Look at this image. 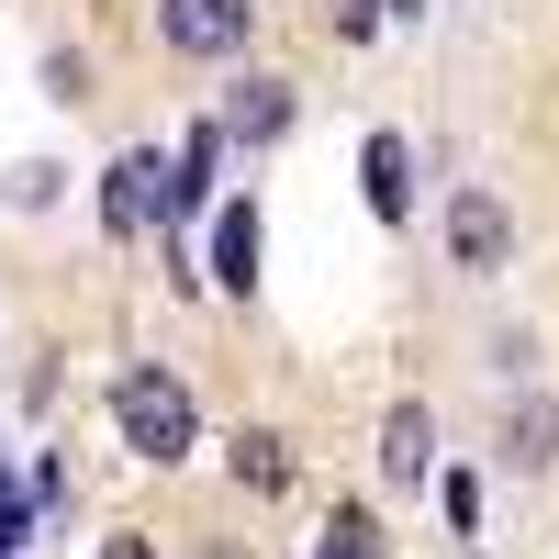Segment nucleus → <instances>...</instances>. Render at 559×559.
<instances>
[{
	"instance_id": "obj_1",
	"label": "nucleus",
	"mask_w": 559,
	"mask_h": 559,
	"mask_svg": "<svg viewBox=\"0 0 559 559\" xmlns=\"http://www.w3.org/2000/svg\"><path fill=\"white\" fill-rule=\"evenodd\" d=\"M112 426H123V448L134 459H191V437H202V403H191V381L179 369H123L112 381Z\"/></svg>"
},
{
	"instance_id": "obj_2",
	"label": "nucleus",
	"mask_w": 559,
	"mask_h": 559,
	"mask_svg": "<svg viewBox=\"0 0 559 559\" xmlns=\"http://www.w3.org/2000/svg\"><path fill=\"white\" fill-rule=\"evenodd\" d=\"M157 34H168V57H236V45L258 34V0H157Z\"/></svg>"
},
{
	"instance_id": "obj_3",
	"label": "nucleus",
	"mask_w": 559,
	"mask_h": 559,
	"mask_svg": "<svg viewBox=\"0 0 559 559\" xmlns=\"http://www.w3.org/2000/svg\"><path fill=\"white\" fill-rule=\"evenodd\" d=\"M102 224L112 236H146V224H168V157L157 146H134L102 168Z\"/></svg>"
},
{
	"instance_id": "obj_4",
	"label": "nucleus",
	"mask_w": 559,
	"mask_h": 559,
	"mask_svg": "<svg viewBox=\"0 0 559 559\" xmlns=\"http://www.w3.org/2000/svg\"><path fill=\"white\" fill-rule=\"evenodd\" d=\"M426 471H437V414H426V403H392V414H381V481L414 492Z\"/></svg>"
},
{
	"instance_id": "obj_5",
	"label": "nucleus",
	"mask_w": 559,
	"mask_h": 559,
	"mask_svg": "<svg viewBox=\"0 0 559 559\" xmlns=\"http://www.w3.org/2000/svg\"><path fill=\"white\" fill-rule=\"evenodd\" d=\"M448 247H459V269H503V247H515V224H503V202L481 191V179L448 202Z\"/></svg>"
},
{
	"instance_id": "obj_6",
	"label": "nucleus",
	"mask_w": 559,
	"mask_h": 559,
	"mask_svg": "<svg viewBox=\"0 0 559 559\" xmlns=\"http://www.w3.org/2000/svg\"><path fill=\"white\" fill-rule=\"evenodd\" d=\"M224 146H280V134H292V90H280V79H247L236 90V102H224Z\"/></svg>"
},
{
	"instance_id": "obj_7",
	"label": "nucleus",
	"mask_w": 559,
	"mask_h": 559,
	"mask_svg": "<svg viewBox=\"0 0 559 559\" xmlns=\"http://www.w3.org/2000/svg\"><path fill=\"white\" fill-rule=\"evenodd\" d=\"M358 179H369V213H381V224L414 213V146H403V134H369V146H358Z\"/></svg>"
},
{
	"instance_id": "obj_8",
	"label": "nucleus",
	"mask_w": 559,
	"mask_h": 559,
	"mask_svg": "<svg viewBox=\"0 0 559 559\" xmlns=\"http://www.w3.org/2000/svg\"><path fill=\"white\" fill-rule=\"evenodd\" d=\"M213 280H224V292H258V202H224L213 213Z\"/></svg>"
},
{
	"instance_id": "obj_9",
	"label": "nucleus",
	"mask_w": 559,
	"mask_h": 559,
	"mask_svg": "<svg viewBox=\"0 0 559 559\" xmlns=\"http://www.w3.org/2000/svg\"><path fill=\"white\" fill-rule=\"evenodd\" d=\"M503 459H515V471H548V459H559V414H548V403L503 414Z\"/></svg>"
},
{
	"instance_id": "obj_10",
	"label": "nucleus",
	"mask_w": 559,
	"mask_h": 559,
	"mask_svg": "<svg viewBox=\"0 0 559 559\" xmlns=\"http://www.w3.org/2000/svg\"><path fill=\"white\" fill-rule=\"evenodd\" d=\"M313 559H381V515H369V503H336V526L313 537Z\"/></svg>"
},
{
	"instance_id": "obj_11",
	"label": "nucleus",
	"mask_w": 559,
	"mask_h": 559,
	"mask_svg": "<svg viewBox=\"0 0 559 559\" xmlns=\"http://www.w3.org/2000/svg\"><path fill=\"white\" fill-rule=\"evenodd\" d=\"M236 481H247V492H280V481H292V448H280L269 426H247V437H236Z\"/></svg>"
},
{
	"instance_id": "obj_12",
	"label": "nucleus",
	"mask_w": 559,
	"mask_h": 559,
	"mask_svg": "<svg viewBox=\"0 0 559 559\" xmlns=\"http://www.w3.org/2000/svg\"><path fill=\"white\" fill-rule=\"evenodd\" d=\"M23 537H34V492L0 481V559H23Z\"/></svg>"
},
{
	"instance_id": "obj_13",
	"label": "nucleus",
	"mask_w": 559,
	"mask_h": 559,
	"mask_svg": "<svg viewBox=\"0 0 559 559\" xmlns=\"http://www.w3.org/2000/svg\"><path fill=\"white\" fill-rule=\"evenodd\" d=\"M336 34H347V45H369V34H381V0H336Z\"/></svg>"
},
{
	"instance_id": "obj_14",
	"label": "nucleus",
	"mask_w": 559,
	"mask_h": 559,
	"mask_svg": "<svg viewBox=\"0 0 559 559\" xmlns=\"http://www.w3.org/2000/svg\"><path fill=\"white\" fill-rule=\"evenodd\" d=\"M102 559H157V537H102Z\"/></svg>"
},
{
	"instance_id": "obj_15",
	"label": "nucleus",
	"mask_w": 559,
	"mask_h": 559,
	"mask_svg": "<svg viewBox=\"0 0 559 559\" xmlns=\"http://www.w3.org/2000/svg\"><path fill=\"white\" fill-rule=\"evenodd\" d=\"M381 12H426V0H381Z\"/></svg>"
}]
</instances>
